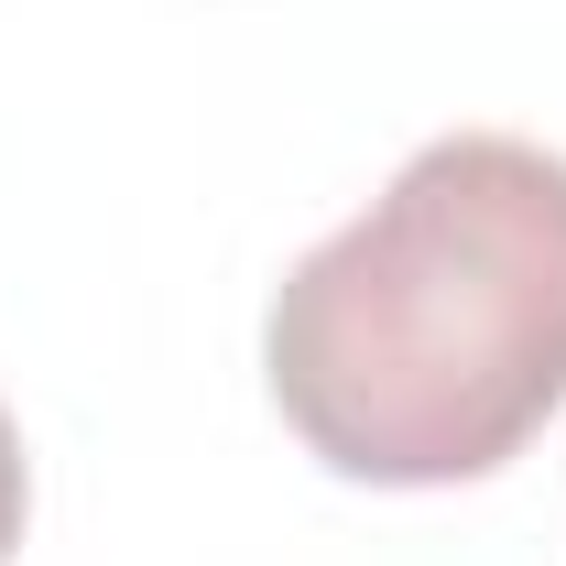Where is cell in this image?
<instances>
[{
  "label": "cell",
  "mask_w": 566,
  "mask_h": 566,
  "mask_svg": "<svg viewBox=\"0 0 566 566\" xmlns=\"http://www.w3.org/2000/svg\"><path fill=\"white\" fill-rule=\"evenodd\" d=\"M283 424L370 491H458L566 403V153L447 132L316 240L262 327Z\"/></svg>",
  "instance_id": "cell-1"
},
{
  "label": "cell",
  "mask_w": 566,
  "mask_h": 566,
  "mask_svg": "<svg viewBox=\"0 0 566 566\" xmlns=\"http://www.w3.org/2000/svg\"><path fill=\"white\" fill-rule=\"evenodd\" d=\"M22 512H33V469H22V436H11V415H0V566H11V545H22Z\"/></svg>",
  "instance_id": "cell-2"
}]
</instances>
